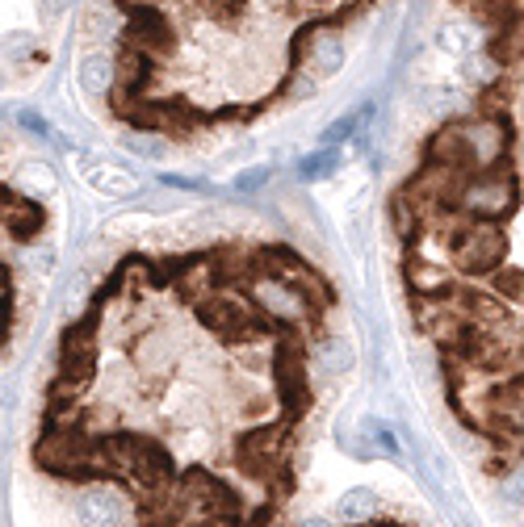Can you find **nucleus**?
Returning <instances> with one entry per match:
<instances>
[{"instance_id": "obj_4", "label": "nucleus", "mask_w": 524, "mask_h": 527, "mask_svg": "<svg viewBox=\"0 0 524 527\" xmlns=\"http://www.w3.org/2000/svg\"><path fill=\"white\" fill-rule=\"evenodd\" d=\"M374 511H377L374 490L357 485V490H345V494H340V515H345V523H365Z\"/></svg>"}, {"instance_id": "obj_10", "label": "nucleus", "mask_w": 524, "mask_h": 527, "mask_svg": "<svg viewBox=\"0 0 524 527\" xmlns=\"http://www.w3.org/2000/svg\"><path fill=\"white\" fill-rule=\"evenodd\" d=\"M298 527H331L328 519H306V523H298Z\"/></svg>"}, {"instance_id": "obj_5", "label": "nucleus", "mask_w": 524, "mask_h": 527, "mask_svg": "<svg viewBox=\"0 0 524 527\" xmlns=\"http://www.w3.org/2000/svg\"><path fill=\"white\" fill-rule=\"evenodd\" d=\"M89 180L97 185L101 193H114V197H126V193H135V180L131 176H118V168H92Z\"/></svg>"}, {"instance_id": "obj_9", "label": "nucleus", "mask_w": 524, "mask_h": 527, "mask_svg": "<svg viewBox=\"0 0 524 527\" xmlns=\"http://www.w3.org/2000/svg\"><path fill=\"white\" fill-rule=\"evenodd\" d=\"M43 4H46V13H60V9L67 4V0H43Z\"/></svg>"}, {"instance_id": "obj_1", "label": "nucleus", "mask_w": 524, "mask_h": 527, "mask_svg": "<svg viewBox=\"0 0 524 527\" xmlns=\"http://www.w3.org/2000/svg\"><path fill=\"white\" fill-rule=\"evenodd\" d=\"M75 519H80V527H122L126 523V502H122L109 485H97V490H84V494H80Z\"/></svg>"}, {"instance_id": "obj_8", "label": "nucleus", "mask_w": 524, "mask_h": 527, "mask_svg": "<svg viewBox=\"0 0 524 527\" xmlns=\"http://www.w3.org/2000/svg\"><path fill=\"white\" fill-rule=\"evenodd\" d=\"M504 502L508 507H524V465L504 477Z\"/></svg>"}, {"instance_id": "obj_6", "label": "nucleus", "mask_w": 524, "mask_h": 527, "mask_svg": "<svg viewBox=\"0 0 524 527\" xmlns=\"http://www.w3.org/2000/svg\"><path fill=\"white\" fill-rule=\"evenodd\" d=\"M340 63H345V38H319V43H314V67H319V72H336V67H340Z\"/></svg>"}, {"instance_id": "obj_3", "label": "nucleus", "mask_w": 524, "mask_h": 527, "mask_svg": "<svg viewBox=\"0 0 524 527\" xmlns=\"http://www.w3.org/2000/svg\"><path fill=\"white\" fill-rule=\"evenodd\" d=\"M75 80H80L84 92L101 97L105 88H109V80H114V72H109V59H105V55H84V59H80V72H75Z\"/></svg>"}, {"instance_id": "obj_7", "label": "nucleus", "mask_w": 524, "mask_h": 527, "mask_svg": "<svg viewBox=\"0 0 524 527\" xmlns=\"http://www.w3.org/2000/svg\"><path fill=\"white\" fill-rule=\"evenodd\" d=\"M319 365H323V373H345V365H348L345 339H328V343L319 348Z\"/></svg>"}, {"instance_id": "obj_2", "label": "nucleus", "mask_w": 524, "mask_h": 527, "mask_svg": "<svg viewBox=\"0 0 524 527\" xmlns=\"http://www.w3.org/2000/svg\"><path fill=\"white\" fill-rule=\"evenodd\" d=\"M256 302L269 306L273 314H282V319H298L302 314V302L285 289V285H277V280H260V285H256Z\"/></svg>"}]
</instances>
